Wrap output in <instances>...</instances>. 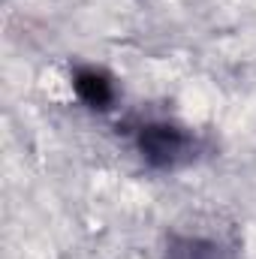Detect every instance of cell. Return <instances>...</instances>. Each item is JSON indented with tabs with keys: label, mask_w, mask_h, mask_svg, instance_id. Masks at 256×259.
Instances as JSON below:
<instances>
[{
	"label": "cell",
	"mask_w": 256,
	"mask_h": 259,
	"mask_svg": "<svg viewBox=\"0 0 256 259\" xmlns=\"http://www.w3.org/2000/svg\"><path fill=\"white\" fill-rule=\"evenodd\" d=\"M184 148L181 133L172 127H151L142 133V151L151 163H172Z\"/></svg>",
	"instance_id": "obj_1"
},
{
	"label": "cell",
	"mask_w": 256,
	"mask_h": 259,
	"mask_svg": "<svg viewBox=\"0 0 256 259\" xmlns=\"http://www.w3.org/2000/svg\"><path fill=\"white\" fill-rule=\"evenodd\" d=\"M75 84H78V94H81L91 106H103V103H109V97H112L109 81H106L103 75H97V72H81Z\"/></svg>",
	"instance_id": "obj_2"
}]
</instances>
